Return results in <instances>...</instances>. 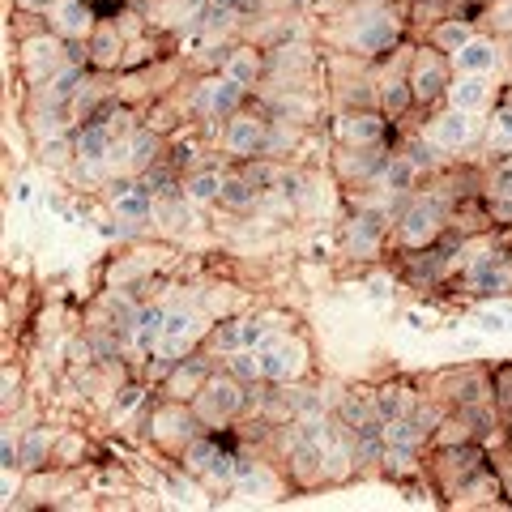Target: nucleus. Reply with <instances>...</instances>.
<instances>
[{
	"mask_svg": "<svg viewBox=\"0 0 512 512\" xmlns=\"http://www.w3.org/2000/svg\"><path fill=\"white\" fill-rule=\"evenodd\" d=\"M483 26L487 35H500V39H512V0H487L483 5Z\"/></svg>",
	"mask_w": 512,
	"mask_h": 512,
	"instance_id": "c756f323",
	"label": "nucleus"
},
{
	"mask_svg": "<svg viewBox=\"0 0 512 512\" xmlns=\"http://www.w3.org/2000/svg\"><path fill=\"white\" fill-rule=\"evenodd\" d=\"M163 137L154 133V128L141 124L133 137H128V175H141V171H150L158 158H163Z\"/></svg>",
	"mask_w": 512,
	"mask_h": 512,
	"instance_id": "aec40b11",
	"label": "nucleus"
},
{
	"mask_svg": "<svg viewBox=\"0 0 512 512\" xmlns=\"http://www.w3.org/2000/svg\"><path fill=\"white\" fill-rule=\"evenodd\" d=\"M393 128L397 124L384 116L380 107H355V111H338L333 137H338L342 146H389Z\"/></svg>",
	"mask_w": 512,
	"mask_h": 512,
	"instance_id": "39448f33",
	"label": "nucleus"
},
{
	"mask_svg": "<svg viewBox=\"0 0 512 512\" xmlns=\"http://www.w3.org/2000/svg\"><path fill=\"white\" fill-rule=\"evenodd\" d=\"M397 154H406L410 163L419 167L423 175H436V171L444 167V150H440L436 141H431V137L423 133V128H419V133H410V137L402 141V150H397Z\"/></svg>",
	"mask_w": 512,
	"mask_h": 512,
	"instance_id": "b1692460",
	"label": "nucleus"
},
{
	"mask_svg": "<svg viewBox=\"0 0 512 512\" xmlns=\"http://www.w3.org/2000/svg\"><path fill=\"white\" fill-rule=\"evenodd\" d=\"M222 367H227L235 380H244V384L261 380V355H256V350H235V355L222 359Z\"/></svg>",
	"mask_w": 512,
	"mask_h": 512,
	"instance_id": "7c9ffc66",
	"label": "nucleus"
},
{
	"mask_svg": "<svg viewBox=\"0 0 512 512\" xmlns=\"http://www.w3.org/2000/svg\"><path fill=\"white\" fill-rule=\"evenodd\" d=\"M167 329V303H141L137 308V320H133V346L137 355H154L158 338Z\"/></svg>",
	"mask_w": 512,
	"mask_h": 512,
	"instance_id": "2eb2a0df",
	"label": "nucleus"
},
{
	"mask_svg": "<svg viewBox=\"0 0 512 512\" xmlns=\"http://www.w3.org/2000/svg\"><path fill=\"white\" fill-rule=\"evenodd\" d=\"M201 431H205V423L197 419L192 402H171V397H167V402L150 414V436H154V444L163 448V453L180 457L184 448L201 436Z\"/></svg>",
	"mask_w": 512,
	"mask_h": 512,
	"instance_id": "f257e3e1",
	"label": "nucleus"
},
{
	"mask_svg": "<svg viewBox=\"0 0 512 512\" xmlns=\"http://www.w3.org/2000/svg\"><path fill=\"white\" fill-rule=\"evenodd\" d=\"M222 175H227V171H218L214 163L188 171V175H184L188 201H192V205H218V197H222Z\"/></svg>",
	"mask_w": 512,
	"mask_h": 512,
	"instance_id": "4be33fe9",
	"label": "nucleus"
},
{
	"mask_svg": "<svg viewBox=\"0 0 512 512\" xmlns=\"http://www.w3.org/2000/svg\"><path fill=\"white\" fill-rule=\"evenodd\" d=\"M414 107V90H410V73H397L389 77V82H380V111L389 116L393 124L406 116V111Z\"/></svg>",
	"mask_w": 512,
	"mask_h": 512,
	"instance_id": "393cba45",
	"label": "nucleus"
},
{
	"mask_svg": "<svg viewBox=\"0 0 512 512\" xmlns=\"http://www.w3.org/2000/svg\"><path fill=\"white\" fill-rule=\"evenodd\" d=\"M474 35H478V26H474L470 18H440V22H431L427 43L436 47V52L453 56V52H461V47H466Z\"/></svg>",
	"mask_w": 512,
	"mask_h": 512,
	"instance_id": "f3484780",
	"label": "nucleus"
},
{
	"mask_svg": "<svg viewBox=\"0 0 512 512\" xmlns=\"http://www.w3.org/2000/svg\"><path fill=\"white\" fill-rule=\"evenodd\" d=\"M60 64H64V39L52 35V30H39L35 39L22 43V69H26L30 82H35V90L43 82H52Z\"/></svg>",
	"mask_w": 512,
	"mask_h": 512,
	"instance_id": "1a4fd4ad",
	"label": "nucleus"
},
{
	"mask_svg": "<svg viewBox=\"0 0 512 512\" xmlns=\"http://www.w3.org/2000/svg\"><path fill=\"white\" fill-rule=\"evenodd\" d=\"M474 325H478V329H487V333H508V329H512V325H508V316H504V308H500V312L478 308V312H474Z\"/></svg>",
	"mask_w": 512,
	"mask_h": 512,
	"instance_id": "473e14b6",
	"label": "nucleus"
},
{
	"mask_svg": "<svg viewBox=\"0 0 512 512\" xmlns=\"http://www.w3.org/2000/svg\"><path fill=\"white\" fill-rule=\"evenodd\" d=\"M423 133L436 141L444 154H453V150H466V146H470L474 133H478V124H474V111H461V107L448 103L444 111H436V116L427 120Z\"/></svg>",
	"mask_w": 512,
	"mask_h": 512,
	"instance_id": "6e6552de",
	"label": "nucleus"
},
{
	"mask_svg": "<svg viewBox=\"0 0 512 512\" xmlns=\"http://www.w3.org/2000/svg\"><path fill=\"white\" fill-rule=\"evenodd\" d=\"M423 440H431L427 431L410 419V414H402V419H389L384 423V444H406V448H423Z\"/></svg>",
	"mask_w": 512,
	"mask_h": 512,
	"instance_id": "c85d7f7f",
	"label": "nucleus"
},
{
	"mask_svg": "<svg viewBox=\"0 0 512 512\" xmlns=\"http://www.w3.org/2000/svg\"><path fill=\"white\" fill-rule=\"evenodd\" d=\"M218 205L222 210H231V214H248V210H256L261 205V188H256L244 171H227L222 175V197H218Z\"/></svg>",
	"mask_w": 512,
	"mask_h": 512,
	"instance_id": "dca6fc26",
	"label": "nucleus"
},
{
	"mask_svg": "<svg viewBox=\"0 0 512 512\" xmlns=\"http://www.w3.org/2000/svg\"><path fill=\"white\" fill-rule=\"evenodd\" d=\"M265 69H269V60L256 52V47H231V52L222 56V77H231V82L248 86V90L261 86Z\"/></svg>",
	"mask_w": 512,
	"mask_h": 512,
	"instance_id": "4468645a",
	"label": "nucleus"
},
{
	"mask_svg": "<svg viewBox=\"0 0 512 512\" xmlns=\"http://www.w3.org/2000/svg\"><path fill=\"white\" fill-rule=\"evenodd\" d=\"M419 180H423V171L414 167L406 154L393 150L389 167H384V175H380V188L389 192V197H410V192H419Z\"/></svg>",
	"mask_w": 512,
	"mask_h": 512,
	"instance_id": "412c9836",
	"label": "nucleus"
},
{
	"mask_svg": "<svg viewBox=\"0 0 512 512\" xmlns=\"http://www.w3.org/2000/svg\"><path fill=\"white\" fill-rule=\"evenodd\" d=\"M282 491H286L282 478L269 470L265 461H256L244 478H235V483H231V500L235 504H265V500H278Z\"/></svg>",
	"mask_w": 512,
	"mask_h": 512,
	"instance_id": "f8f14e48",
	"label": "nucleus"
},
{
	"mask_svg": "<svg viewBox=\"0 0 512 512\" xmlns=\"http://www.w3.org/2000/svg\"><path fill=\"white\" fill-rule=\"evenodd\" d=\"M487 154H495V158H508V154H512V103H508V99L495 107V116H491Z\"/></svg>",
	"mask_w": 512,
	"mask_h": 512,
	"instance_id": "bb28decb",
	"label": "nucleus"
},
{
	"mask_svg": "<svg viewBox=\"0 0 512 512\" xmlns=\"http://www.w3.org/2000/svg\"><path fill=\"white\" fill-rule=\"evenodd\" d=\"M491 384H495V406L508 414L512 410V363L491 367Z\"/></svg>",
	"mask_w": 512,
	"mask_h": 512,
	"instance_id": "2f4dec72",
	"label": "nucleus"
},
{
	"mask_svg": "<svg viewBox=\"0 0 512 512\" xmlns=\"http://www.w3.org/2000/svg\"><path fill=\"white\" fill-rule=\"evenodd\" d=\"M414 474H419V448H406V444H389V448H384L380 478L406 483V478H414Z\"/></svg>",
	"mask_w": 512,
	"mask_h": 512,
	"instance_id": "a878e982",
	"label": "nucleus"
},
{
	"mask_svg": "<svg viewBox=\"0 0 512 512\" xmlns=\"http://www.w3.org/2000/svg\"><path fill=\"white\" fill-rule=\"evenodd\" d=\"M214 372L218 367H214L210 350H192V355H184L180 363L171 367V376L163 380V397H171V402H192V397L201 393V384L210 380Z\"/></svg>",
	"mask_w": 512,
	"mask_h": 512,
	"instance_id": "0eeeda50",
	"label": "nucleus"
},
{
	"mask_svg": "<svg viewBox=\"0 0 512 512\" xmlns=\"http://www.w3.org/2000/svg\"><path fill=\"white\" fill-rule=\"evenodd\" d=\"M448 60H453L457 73H483V77H491L495 69H500V43H495V35H474L466 47H461V52H453Z\"/></svg>",
	"mask_w": 512,
	"mask_h": 512,
	"instance_id": "ddd939ff",
	"label": "nucleus"
},
{
	"mask_svg": "<svg viewBox=\"0 0 512 512\" xmlns=\"http://www.w3.org/2000/svg\"><path fill=\"white\" fill-rule=\"evenodd\" d=\"M124 52H128V39H124V30L116 26V18L94 26V35H90V69H99V73L120 69Z\"/></svg>",
	"mask_w": 512,
	"mask_h": 512,
	"instance_id": "9b49d317",
	"label": "nucleus"
},
{
	"mask_svg": "<svg viewBox=\"0 0 512 512\" xmlns=\"http://www.w3.org/2000/svg\"><path fill=\"white\" fill-rule=\"evenodd\" d=\"M43 22L60 39H90L94 26H99V22H94V5H90V0H56V5L43 13Z\"/></svg>",
	"mask_w": 512,
	"mask_h": 512,
	"instance_id": "9d476101",
	"label": "nucleus"
},
{
	"mask_svg": "<svg viewBox=\"0 0 512 512\" xmlns=\"http://www.w3.org/2000/svg\"><path fill=\"white\" fill-rule=\"evenodd\" d=\"M47 457H52V436H47L43 427H30L26 436H22L18 470H39V466H47Z\"/></svg>",
	"mask_w": 512,
	"mask_h": 512,
	"instance_id": "cd10ccee",
	"label": "nucleus"
},
{
	"mask_svg": "<svg viewBox=\"0 0 512 512\" xmlns=\"http://www.w3.org/2000/svg\"><path fill=\"white\" fill-rule=\"evenodd\" d=\"M107 201H111V214H116L124 222V235H137L146 222H154V188L141 180V175H133V180H111L107 184Z\"/></svg>",
	"mask_w": 512,
	"mask_h": 512,
	"instance_id": "20e7f679",
	"label": "nucleus"
},
{
	"mask_svg": "<svg viewBox=\"0 0 512 512\" xmlns=\"http://www.w3.org/2000/svg\"><path fill=\"white\" fill-rule=\"evenodd\" d=\"M448 103L453 107H461V111H483L487 103H491V77H483V73H461L453 86H448Z\"/></svg>",
	"mask_w": 512,
	"mask_h": 512,
	"instance_id": "a211bd4d",
	"label": "nucleus"
},
{
	"mask_svg": "<svg viewBox=\"0 0 512 512\" xmlns=\"http://www.w3.org/2000/svg\"><path fill=\"white\" fill-rule=\"evenodd\" d=\"M346 43L367 60H384L402 47V26H397L393 13H363V18H355V30L346 35Z\"/></svg>",
	"mask_w": 512,
	"mask_h": 512,
	"instance_id": "423d86ee",
	"label": "nucleus"
},
{
	"mask_svg": "<svg viewBox=\"0 0 512 512\" xmlns=\"http://www.w3.org/2000/svg\"><path fill=\"white\" fill-rule=\"evenodd\" d=\"M111 146H116V133H111L107 120H86L73 128V150L77 158H107Z\"/></svg>",
	"mask_w": 512,
	"mask_h": 512,
	"instance_id": "6ab92c4d",
	"label": "nucleus"
},
{
	"mask_svg": "<svg viewBox=\"0 0 512 512\" xmlns=\"http://www.w3.org/2000/svg\"><path fill=\"white\" fill-rule=\"evenodd\" d=\"M448 69H453V60H448L444 52H436V47H414L410 56V90H414V107H436L444 99V90L453 86V77H448Z\"/></svg>",
	"mask_w": 512,
	"mask_h": 512,
	"instance_id": "7ed1b4c3",
	"label": "nucleus"
},
{
	"mask_svg": "<svg viewBox=\"0 0 512 512\" xmlns=\"http://www.w3.org/2000/svg\"><path fill=\"white\" fill-rule=\"evenodd\" d=\"M218 146H222V154H231L235 163H248V158L269 154V116H256V111H239V116L222 120Z\"/></svg>",
	"mask_w": 512,
	"mask_h": 512,
	"instance_id": "f03ea898",
	"label": "nucleus"
},
{
	"mask_svg": "<svg viewBox=\"0 0 512 512\" xmlns=\"http://www.w3.org/2000/svg\"><path fill=\"white\" fill-rule=\"evenodd\" d=\"M372 397H376V414H380L384 423L402 419V414H414V406H419V393H414V384H384V389H376Z\"/></svg>",
	"mask_w": 512,
	"mask_h": 512,
	"instance_id": "5701e85b",
	"label": "nucleus"
}]
</instances>
